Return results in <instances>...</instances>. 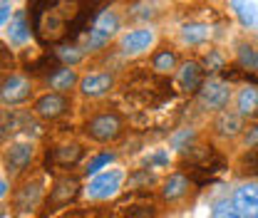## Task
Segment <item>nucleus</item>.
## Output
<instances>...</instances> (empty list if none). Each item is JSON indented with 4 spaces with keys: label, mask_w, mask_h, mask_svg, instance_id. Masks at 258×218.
<instances>
[{
    "label": "nucleus",
    "mask_w": 258,
    "mask_h": 218,
    "mask_svg": "<svg viewBox=\"0 0 258 218\" xmlns=\"http://www.w3.org/2000/svg\"><path fill=\"white\" fill-rule=\"evenodd\" d=\"M243 144H246V147H258V124L251 126V129L243 134Z\"/></svg>",
    "instance_id": "c756f323"
},
{
    "label": "nucleus",
    "mask_w": 258,
    "mask_h": 218,
    "mask_svg": "<svg viewBox=\"0 0 258 218\" xmlns=\"http://www.w3.org/2000/svg\"><path fill=\"white\" fill-rule=\"evenodd\" d=\"M149 164H154V166H164V164H169V154H164V152H157V154L149 159Z\"/></svg>",
    "instance_id": "7c9ffc66"
},
{
    "label": "nucleus",
    "mask_w": 258,
    "mask_h": 218,
    "mask_svg": "<svg viewBox=\"0 0 258 218\" xmlns=\"http://www.w3.org/2000/svg\"><path fill=\"white\" fill-rule=\"evenodd\" d=\"M236 107L241 117L258 119V85H246L236 97Z\"/></svg>",
    "instance_id": "6ab92c4d"
},
{
    "label": "nucleus",
    "mask_w": 258,
    "mask_h": 218,
    "mask_svg": "<svg viewBox=\"0 0 258 218\" xmlns=\"http://www.w3.org/2000/svg\"><path fill=\"white\" fill-rule=\"evenodd\" d=\"M214 129H216V134L219 136H224V139H236L238 134H243V117L238 114V112H219V117H216V122H214Z\"/></svg>",
    "instance_id": "4468645a"
},
{
    "label": "nucleus",
    "mask_w": 258,
    "mask_h": 218,
    "mask_svg": "<svg viewBox=\"0 0 258 218\" xmlns=\"http://www.w3.org/2000/svg\"><path fill=\"white\" fill-rule=\"evenodd\" d=\"M124 218H157V211H154V206H134L127 211Z\"/></svg>",
    "instance_id": "c85d7f7f"
},
{
    "label": "nucleus",
    "mask_w": 258,
    "mask_h": 218,
    "mask_svg": "<svg viewBox=\"0 0 258 218\" xmlns=\"http://www.w3.org/2000/svg\"><path fill=\"white\" fill-rule=\"evenodd\" d=\"M10 18H13V13H10V8H8V5H0V25H5V23H10Z\"/></svg>",
    "instance_id": "2f4dec72"
},
{
    "label": "nucleus",
    "mask_w": 258,
    "mask_h": 218,
    "mask_svg": "<svg viewBox=\"0 0 258 218\" xmlns=\"http://www.w3.org/2000/svg\"><path fill=\"white\" fill-rule=\"evenodd\" d=\"M231 206L241 216L258 218V184H243V186L236 188Z\"/></svg>",
    "instance_id": "6e6552de"
},
{
    "label": "nucleus",
    "mask_w": 258,
    "mask_h": 218,
    "mask_svg": "<svg viewBox=\"0 0 258 218\" xmlns=\"http://www.w3.org/2000/svg\"><path fill=\"white\" fill-rule=\"evenodd\" d=\"M40 201H42V181L40 179L25 184L23 188H18V193H15V208H18V213H30V211H35L40 206Z\"/></svg>",
    "instance_id": "ddd939ff"
},
{
    "label": "nucleus",
    "mask_w": 258,
    "mask_h": 218,
    "mask_svg": "<svg viewBox=\"0 0 258 218\" xmlns=\"http://www.w3.org/2000/svg\"><path fill=\"white\" fill-rule=\"evenodd\" d=\"M204 75H206V69H204V64L196 62V60H189V62H184L179 67V72H176V80H179V87L184 90V92H199L201 87H204Z\"/></svg>",
    "instance_id": "f8f14e48"
},
{
    "label": "nucleus",
    "mask_w": 258,
    "mask_h": 218,
    "mask_svg": "<svg viewBox=\"0 0 258 218\" xmlns=\"http://www.w3.org/2000/svg\"><path fill=\"white\" fill-rule=\"evenodd\" d=\"M206 37H209V25L204 23H189L181 28V40L186 45H201Z\"/></svg>",
    "instance_id": "5701e85b"
},
{
    "label": "nucleus",
    "mask_w": 258,
    "mask_h": 218,
    "mask_svg": "<svg viewBox=\"0 0 258 218\" xmlns=\"http://www.w3.org/2000/svg\"><path fill=\"white\" fill-rule=\"evenodd\" d=\"M5 193H8V184H5V181H0V198H3Z\"/></svg>",
    "instance_id": "72a5a7b5"
},
{
    "label": "nucleus",
    "mask_w": 258,
    "mask_h": 218,
    "mask_svg": "<svg viewBox=\"0 0 258 218\" xmlns=\"http://www.w3.org/2000/svg\"><path fill=\"white\" fill-rule=\"evenodd\" d=\"M30 32H32V25L28 20V13L25 10H15L13 18H10V25H8V40L15 47H20V45H25L30 40Z\"/></svg>",
    "instance_id": "2eb2a0df"
},
{
    "label": "nucleus",
    "mask_w": 258,
    "mask_h": 218,
    "mask_svg": "<svg viewBox=\"0 0 258 218\" xmlns=\"http://www.w3.org/2000/svg\"><path fill=\"white\" fill-rule=\"evenodd\" d=\"M231 10L243 28H258V5L253 0H231Z\"/></svg>",
    "instance_id": "aec40b11"
},
{
    "label": "nucleus",
    "mask_w": 258,
    "mask_h": 218,
    "mask_svg": "<svg viewBox=\"0 0 258 218\" xmlns=\"http://www.w3.org/2000/svg\"><path fill=\"white\" fill-rule=\"evenodd\" d=\"M224 218H246V216H241V213H236V211H233V206H231V208H228V211H226V213H224Z\"/></svg>",
    "instance_id": "473e14b6"
},
{
    "label": "nucleus",
    "mask_w": 258,
    "mask_h": 218,
    "mask_svg": "<svg viewBox=\"0 0 258 218\" xmlns=\"http://www.w3.org/2000/svg\"><path fill=\"white\" fill-rule=\"evenodd\" d=\"M80 75H77V69L75 67H60V69H55L50 77H47V82H50V87L55 90V92H70V90H75V85H80Z\"/></svg>",
    "instance_id": "a211bd4d"
},
{
    "label": "nucleus",
    "mask_w": 258,
    "mask_h": 218,
    "mask_svg": "<svg viewBox=\"0 0 258 218\" xmlns=\"http://www.w3.org/2000/svg\"><path fill=\"white\" fill-rule=\"evenodd\" d=\"M122 171H117V169H112V171H102V174H97L95 179L87 184L85 188V193H87V198H92V201H107V198H112L119 188H122Z\"/></svg>",
    "instance_id": "39448f33"
},
{
    "label": "nucleus",
    "mask_w": 258,
    "mask_h": 218,
    "mask_svg": "<svg viewBox=\"0 0 258 218\" xmlns=\"http://www.w3.org/2000/svg\"><path fill=\"white\" fill-rule=\"evenodd\" d=\"M199 102L206 107V109H214V112H224L226 104L231 102V87L221 82V80H209L204 82V87L199 90Z\"/></svg>",
    "instance_id": "0eeeda50"
},
{
    "label": "nucleus",
    "mask_w": 258,
    "mask_h": 218,
    "mask_svg": "<svg viewBox=\"0 0 258 218\" xmlns=\"http://www.w3.org/2000/svg\"><path fill=\"white\" fill-rule=\"evenodd\" d=\"M236 60H238V67L243 72L258 75V45H253V42H238Z\"/></svg>",
    "instance_id": "412c9836"
},
{
    "label": "nucleus",
    "mask_w": 258,
    "mask_h": 218,
    "mask_svg": "<svg viewBox=\"0 0 258 218\" xmlns=\"http://www.w3.org/2000/svg\"><path fill=\"white\" fill-rule=\"evenodd\" d=\"M82 57H85V55H82V50H77V47H67V45H64V47L57 50V60L64 62V67H75V64H80L82 62Z\"/></svg>",
    "instance_id": "a878e982"
},
{
    "label": "nucleus",
    "mask_w": 258,
    "mask_h": 218,
    "mask_svg": "<svg viewBox=\"0 0 258 218\" xmlns=\"http://www.w3.org/2000/svg\"><path fill=\"white\" fill-rule=\"evenodd\" d=\"M154 174H149V169H137L132 176H129V186L132 188H149L154 184Z\"/></svg>",
    "instance_id": "393cba45"
},
{
    "label": "nucleus",
    "mask_w": 258,
    "mask_h": 218,
    "mask_svg": "<svg viewBox=\"0 0 258 218\" xmlns=\"http://www.w3.org/2000/svg\"><path fill=\"white\" fill-rule=\"evenodd\" d=\"M80 179L77 176H70V174H64V176H57L55 181H52V188H50V196H47V201H45V206L50 208V211H57V208H64V206H70L77 196H80Z\"/></svg>",
    "instance_id": "f03ea898"
},
{
    "label": "nucleus",
    "mask_w": 258,
    "mask_h": 218,
    "mask_svg": "<svg viewBox=\"0 0 258 218\" xmlns=\"http://www.w3.org/2000/svg\"><path fill=\"white\" fill-rule=\"evenodd\" d=\"M114 161V154L112 152H102V154H95L87 164H85V169H82V174L85 176H97V174H102V169L104 166H109Z\"/></svg>",
    "instance_id": "b1692460"
},
{
    "label": "nucleus",
    "mask_w": 258,
    "mask_h": 218,
    "mask_svg": "<svg viewBox=\"0 0 258 218\" xmlns=\"http://www.w3.org/2000/svg\"><path fill=\"white\" fill-rule=\"evenodd\" d=\"M70 97L62 92H47L42 94V97H37L35 99V107H32V112H35V117H40V119H45V122H55V119H60L62 114L70 112Z\"/></svg>",
    "instance_id": "7ed1b4c3"
},
{
    "label": "nucleus",
    "mask_w": 258,
    "mask_h": 218,
    "mask_svg": "<svg viewBox=\"0 0 258 218\" xmlns=\"http://www.w3.org/2000/svg\"><path fill=\"white\" fill-rule=\"evenodd\" d=\"M32 97V85L30 80L20 77V75H8L0 85V102L5 107H18L25 104Z\"/></svg>",
    "instance_id": "423d86ee"
},
{
    "label": "nucleus",
    "mask_w": 258,
    "mask_h": 218,
    "mask_svg": "<svg viewBox=\"0 0 258 218\" xmlns=\"http://www.w3.org/2000/svg\"><path fill=\"white\" fill-rule=\"evenodd\" d=\"M201 64H204L206 72H221V69H226V60H224V55H221L219 50H209Z\"/></svg>",
    "instance_id": "bb28decb"
},
{
    "label": "nucleus",
    "mask_w": 258,
    "mask_h": 218,
    "mask_svg": "<svg viewBox=\"0 0 258 218\" xmlns=\"http://www.w3.org/2000/svg\"><path fill=\"white\" fill-rule=\"evenodd\" d=\"M154 30H147V28H139V30H129L122 35L119 40V50L124 55H142L147 52L152 45H154Z\"/></svg>",
    "instance_id": "9d476101"
},
{
    "label": "nucleus",
    "mask_w": 258,
    "mask_h": 218,
    "mask_svg": "<svg viewBox=\"0 0 258 218\" xmlns=\"http://www.w3.org/2000/svg\"><path fill=\"white\" fill-rule=\"evenodd\" d=\"M152 67H154V72H159V75H171L176 67H179V57H176V52L171 50V47H161L154 52V57H152Z\"/></svg>",
    "instance_id": "4be33fe9"
},
{
    "label": "nucleus",
    "mask_w": 258,
    "mask_h": 218,
    "mask_svg": "<svg viewBox=\"0 0 258 218\" xmlns=\"http://www.w3.org/2000/svg\"><path fill=\"white\" fill-rule=\"evenodd\" d=\"M122 131H124V122L117 112H102V114H95L85 122V136L97 144L117 141L122 136Z\"/></svg>",
    "instance_id": "f257e3e1"
},
{
    "label": "nucleus",
    "mask_w": 258,
    "mask_h": 218,
    "mask_svg": "<svg viewBox=\"0 0 258 218\" xmlns=\"http://www.w3.org/2000/svg\"><path fill=\"white\" fill-rule=\"evenodd\" d=\"M8 3H10V0H0V5H8Z\"/></svg>",
    "instance_id": "f704fd0d"
},
{
    "label": "nucleus",
    "mask_w": 258,
    "mask_h": 218,
    "mask_svg": "<svg viewBox=\"0 0 258 218\" xmlns=\"http://www.w3.org/2000/svg\"><path fill=\"white\" fill-rule=\"evenodd\" d=\"M28 124H32V119L28 114H20L18 109H5L0 114V139H8L10 134L28 129Z\"/></svg>",
    "instance_id": "f3484780"
},
{
    "label": "nucleus",
    "mask_w": 258,
    "mask_h": 218,
    "mask_svg": "<svg viewBox=\"0 0 258 218\" xmlns=\"http://www.w3.org/2000/svg\"><path fill=\"white\" fill-rule=\"evenodd\" d=\"M189 188H191L189 176H184V174H171V176L164 181V188H161V198H164L166 203H174V201L184 198V196L189 193Z\"/></svg>",
    "instance_id": "dca6fc26"
},
{
    "label": "nucleus",
    "mask_w": 258,
    "mask_h": 218,
    "mask_svg": "<svg viewBox=\"0 0 258 218\" xmlns=\"http://www.w3.org/2000/svg\"><path fill=\"white\" fill-rule=\"evenodd\" d=\"M82 156H85V147L77 144V141H70V144H60L52 152H47V164L60 166V169H70V166L80 164Z\"/></svg>",
    "instance_id": "9b49d317"
},
{
    "label": "nucleus",
    "mask_w": 258,
    "mask_h": 218,
    "mask_svg": "<svg viewBox=\"0 0 258 218\" xmlns=\"http://www.w3.org/2000/svg\"><path fill=\"white\" fill-rule=\"evenodd\" d=\"M191 139H194V131L191 129H184V131H179V134L171 136V147L179 149V152H184V149H189L186 144H191Z\"/></svg>",
    "instance_id": "cd10ccee"
},
{
    "label": "nucleus",
    "mask_w": 258,
    "mask_h": 218,
    "mask_svg": "<svg viewBox=\"0 0 258 218\" xmlns=\"http://www.w3.org/2000/svg\"><path fill=\"white\" fill-rule=\"evenodd\" d=\"M80 92L82 97H90V99H99L104 94H109V90L114 87V75L109 72H92V75H85L80 80Z\"/></svg>",
    "instance_id": "1a4fd4ad"
},
{
    "label": "nucleus",
    "mask_w": 258,
    "mask_h": 218,
    "mask_svg": "<svg viewBox=\"0 0 258 218\" xmlns=\"http://www.w3.org/2000/svg\"><path fill=\"white\" fill-rule=\"evenodd\" d=\"M32 156H35V147H32L30 141H15V144H10V147L5 149V156H3V161H5V174H8L10 179H18V176L30 166Z\"/></svg>",
    "instance_id": "20e7f679"
}]
</instances>
